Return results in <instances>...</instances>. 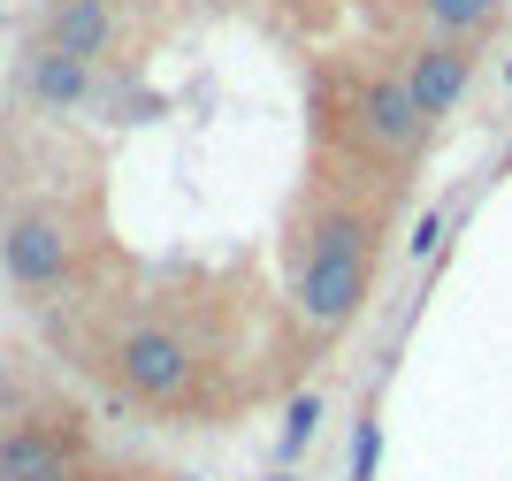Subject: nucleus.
<instances>
[{"label":"nucleus","instance_id":"6","mask_svg":"<svg viewBox=\"0 0 512 481\" xmlns=\"http://www.w3.org/2000/svg\"><path fill=\"white\" fill-rule=\"evenodd\" d=\"M107 39H115V16H107V0H54V8H46V54H69V62H100Z\"/></svg>","mask_w":512,"mask_h":481},{"label":"nucleus","instance_id":"3","mask_svg":"<svg viewBox=\"0 0 512 481\" xmlns=\"http://www.w3.org/2000/svg\"><path fill=\"white\" fill-rule=\"evenodd\" d=\"M360 130H367V146H375V153H390V161L421 153L428 115L413 107L406 77H367V84H360Z\"/></svg>","mask_w":512,"mask_h":481},{"label":"nucleus","instance_id":"4","mask_svg":"<svg viewBox=\"0 0 512 481\" xmlns=\"http://www.w3.org/2000/svg\"><path fill=\"white\" fill-rule=\"evenodd\" d=\"M0 268L16 275L23 291H46V283H62V275H69V237H62V222H46V214L16 222V230L0 237Z\"/></svg>","mask_w":512,"mask_h":481},{"label":"nucleus","instance_id":"8","mask_svg":"<svg viewBox=\"0 0 512 481\" xmlns=\"http://www.w3.org/2000/svg\"><path fill=\"white\" fill-rule=\"evenodd\" d=\"M31 92H39V107H77V100L92 92V62L39 54V62H31Z\"/></svg>","mask_w":512,"mask_h":481},{"label":"nucleus","instance_id":"1","mask_svg":"<svg viewBox=\"0 0 512 481\" xmlns=\"http://www.w3.org/2000/svg\"><path fill=\"white\" fill-rule=\"evenodd\" d=\"M367 298V222L360 214H321L299 268V314L314 329H344Z\"/></svg>","mask_w":512,"mask_h":481},{"label":"nucleus","instance_id":"5","mask_svg":"<svg viewBox=\"0 0 512 481\" xmlns=\"http://www.w3.org/2000/svg\"><path fill=\"white\" fill-rule=\"evenodd\" d=\"M467 77H474V54H467V46H459V39H428L421 54H413V69H406V92H413V107H421L428 123H436V115L459 107Z\"/></svg>","mask_w":512,"mask_h":481},{"label":"nucleus","instance_id":"11","mask_svg":"<svg viewBox=\"0 0 512 481\" xmlns=\"http://www.w3.org/2000/svg\"><path fill=\"white\" fill-rule=\"evenodd\" d=\"M375 459H383V420L360 413V428H352V481H375Z\"/></svg>","mask_w":512,"mask_h":481},{"label":"nucleus","instance_id":"2","mask_svg":"<svg viewBox=\"0 0 512 481\" xmlns=\"http://www.w3.org/2000/svg\"><path fill=\"white\" fill-rule=\"evenodd\" d=\"M115 375H123L130 398L176 405L192 390V352H184V336H169V329H130L123 344H115Z\"/></svg>","mask_w":512,"mask_h":481},{"label":"nucleus","instance_id":"13","mask_svg":"<svg viewBox=\"0 0 512 481\" xmlns=\"http://www.w3.org/2000/svg\"><path fill=\"white\" fill-rule=\"evenodd\" d=\"M505 168H512V146H505Z\"/></svg>","mask_w":512,"mask_h":481},{"label":"nucleus","instance_id":"7","mask_svg":"<svg viewBox=\"0 0 512 481\" xmlns=\"http://www.w3.org/2000/svg\"><path fill=\"white\" fill-rule=\"evenodd\" d=\"M0 481H77V451L46 428H16L0 436Z\"/></svg>","mask_w":512,"mask_h":481},{"label":"nucleus","instance_id":"14","mask_svg":"<svg viewBox=\"0 0 512 481\" xmlns=\"http://www.w3.org/2000/svg\"><path fill=\"white\" fill-rule=\"evenodd\" d=\"M505 77H512V62H505Z\"/></svg>","mask_w":512,"mask_h":481},{"label":"nucleus","instance_id":"12","mask_svg":"<svg viewBox=\"0 0 512 481\" xmlns=\"http://www.w3.org/2000/svg\"><path fill=\"white\" fill-rule=\"evenodd\" d=\"M268 481H299V474H291V466H283V474H268Z\"/></svg>","mask_w":512,"mask_h":481},{"label":"nucleus","instance_id":"10","mask_svg":"<svg viewBox=\"0 0 512 481\" xmlns=\"http://www.w3.org/2000/svg\"><path fill=\"white\" fill-rule=\"evenodd\" d=\"M314 420H321V398L306 390V398H291V413H283V459H299L306 443H314Z\"/></svg>","mask_w":512,"mask_h":481},{"label":"nucleus","instance_id":"9","mask_svg":"<svg viewBox=\"0 0 512 481\" xmlns=\"http://www.w3.org/2000/svg\"><path fill=\"white\" fill-rule=\"evenodd\" d=\"M421 8L444 39H467V31H482V23L497 16V0H421Z\"/></svg>","mask_w":512,"mask_h":481}]
</instances>
